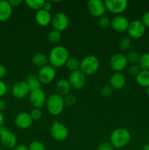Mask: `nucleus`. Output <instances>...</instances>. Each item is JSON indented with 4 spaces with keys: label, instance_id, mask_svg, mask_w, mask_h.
Returning a JSON list of instances; mask_svg holds the SVG:
<instances>
[{
    "label": "nucleus",
    "instance_id": "f257e3e1",
    "mask_svg": "<svg viewBox=\"0 0 149 150\" xmlns=\"http://www.w3.org/2000/svg\"><path fill=\"white\" fill-rule=\"evenodd\" d=\"M69 57L67 48L62 45H57L50 51L48 57V63L54 68H59L65 65Z\"/></svg>",
    "mask_w": 149,
    "mask_h": 150
},
{
    "label": "nucleus",
    "instance_id": "f03ea898",
    "mask_svg": "<svg viewBox=\"0 0 149 150\" xmlns=\"http://www.w3.org/2000/svg\"><path fill=\"white\" fill-rule=\"evenodd\" d=\"M131 139V133L127 129L118 127L112 130L110 136V142L116 149H121L129 144Z\"/></svg>",
    "mask_w": 149,
    "mask_h": 150
},
{
    "label": "nucleus",
    "instance_id": "7ed1b4c3",
    "mask_svg": "<svg viewBox=\"0 0 149 150\" xmlns=\"http://www.w3.org/2000/svg\"><path fill=\"white\" fill-rule=\"evenodd\" d=\"M64 98L57 93L53 94L47 98L46 106L48 113L53 116H58L64 110Z\"/></svg>",
    "mask_w": 149,
    "mask_h": 150
},
{
    "label": "nucleus",
    "instance_id": "20e7f679",
    "mask_svg": "<svg viewBox=\"0 0 149 150\" xmlns=\"http://www.w3.org/2000/svg\"><path fill=\"white\" fill-rule=\"evenodd\" d=\"M99 68V61L93 55H88L80 61V70L86 76L94 74Z\"/></svg>",
    "mask_w": 149,
    "mask_h": 150
},
{
    "label": "nucleus",
    "instance_id": "39448f33",
    "mask_svg": "<svg viewBox=\"0 0 149 150\" xmlns=\"http://www.w3.org/2000/svg\"><path fill=\"white\" fill-rule=\"evenodd\" d=\"M0 142L3 147L7 149H13L18 144V139L13 132L10 131L4 126L0 127Z\"/></svg>",
    "mask_w": 149,
    "mask_h": 150
},
{
    "label": "nucleus",
    "instance_id": "423d86ee",
    "mask_svg": "<svg viewBox=\"0 0 149 150\" xmlns=\"http://www.w3.org/2000/svg\"><path fill=\"white\" fill-rule=\"evenodd\" d=\"M50 134L53 139L63 142L69 136V130L64 125L58 121H54L50 129Z\"/></svg>",
    "mask_w": 149,
    "mask_h": 150
},
{
    "label": "nucleus",
    "instance_id": "0eeeda50",
    "mask_svg": "<svg viewBox=\"0 0 149 150\" xmlns=\"http://www.w3.org/2000/svg\"><path fill=\"white\" fill-rule=\"evenodd\" d=\"M47 96L45 92L42 89L31 91L29 95V102L31 105L35 108H41L45 105L47 101Z\"/></svg>",
    "mask_w": 149,
    "mask_h": 150
},
{
    "label": "nucleus",
    "instance_id": "6e6552de",
    "mask_svg": "<svg viewBox=\"0 0 149 150\" xmlns=\"http://www.w3.org/2000/svg\"><path fill=\"white\" fill-rule=\"evenodd\" d=\"M145 30L146 27L141 21L134 20L129 22L127 32L130 38L139 39L145 35Z\"/></svg>",
    "mask_w": 149,
    "mask_h": 150
},
{
    "label": "nucleus",
    "instance_id": "1a4fd4ad",
    "mask_svg": "<svg viewBox=\"0 0 149 150\" xmlns=\"http://www.w3.org/2000/svg\"><path fill=\"white\" fill-rule=\"evenodd\" d=\"M87 10L89 14L94 18H100L105 16L106 6L105 1L101 0H91L87 4Z\"/></svg>",
    "mask_w": 149,
    "mask_h": 150
},
{
    "label": "nucleus",
    "instance_id": "9d476101",
    "mask_svg": "<svg viewBox=\"0 0 149 150\" xmlns=\"http://www.w3.org/2000/svg\"><path fill=\"white\" fill-rule=\"evenodd\" d=\"M51 23L55 30L61 32L67 29V28L68 27L69 24H70V20H69L67 15L59 12L52 16Z\"/></svg>",
    "mask_w": 149,
    "mask_h": 150
},
{
    "label": "nucleus",
    "instance_id": "9b49d317",
    "mask_svg": "<svg viewBox=\"0 0 149 150\" xmlns=\"http://www.w3.org/2000/svg\"><path fill=\"white\" fill-rule=\"evenodd\" d=\"M56 72L54 67L50 64L39 68L37 76L42 84H49L55 79Z\"/></svg>",
    "mask_w": 149,
    "mask_h": 150
},
{
    "label": "nucleus",
    "instance_id": "f8f14e48",
    "mask_svg": "<svg viewBox=\"0 0 149 150\" xmlns=\"http://www.w3.org/2000/svg\"><path fill=\"white\" fill-rule=\"evenodd\" d=\"M68 81L72 88L78 90V89H82L86 84V75L80 70H75L70 73Z\"/></svg>",
    "mask_w": 149,
    "mask_h": 150
},
{
    "label": "nucleus",
    "instance_id": "ddd939ff",
    "mask_svg": "<svg viewBox=\"0 0 149 150\" xmlns=\"http://www.w3.org/2000/svg\"><path fill=\"white\" fill-rule=\"evenodd\" d=\"M110 66L115 73L121 72L127 66V60L126 56L123 54H115L110 59Z\"/></svg>",
    "mask_w": 149,
    "mask_h": 150
},
{
    "label": "nucleus",
    "instance_id": "4468645a",
    "mask_svg": "<svg viewBox=\"0 0 149 150\" xmlns=\"http://www.w3.org/2000/svg\"><path fill=\"white\" fill-rule=\"evenodd\" d=\"M106 9L112 13L120 15L128 6V1L126 0H106L105 1Z\"/></svg>",
    "mask_w": 149,
    "mask_h": 150
},
{
    "label": "nucleus",
    "instance_id": "2eb2a0df",
    "mask_svg": "<svg viewBox=\"0 0 149 150\" xmlns=\"http://www.w3.org/2000/svg\"><path fill=\"white\" fill-rule=\"evenodd\" d=\"M129 21L124 16L117 15L112 18L110 22V26L114 31L117 32H127L128 29Z\"/></svg>",
    "mask_w": 149,
    "mask_h": 150
},
{
    "label": "nucleus",
    "instance_id": "dca6fc26",
    "mask_svg": "<svg viewBox=\"0 0 149 150\" xmlns=\"http://www.w3.org/2000/svg\"><path fill=\"white\" fill-rule=\"evenodd\" d=\"M30 93V89L25 81H20L15 83L12 87V94L18 99H23Z\"/></svg>",
    "mask_w": 149,
    "mask_h": 150
},
{
    "label": "nucleus",
    "instance_id": "f3484780",
    "mask_svg": "<svg viewBox=\"0 0 149 150\" xmlns=\"http://www.w3.org/2000/svg\"><path fill=\"white\" fill-rule=\"evenodd\" d=\"M33 122V120L30 114L26 112H21L18 114L14 120V124L18 128L25 130L30 127Z\"/></svg>",
    "mask_w": 149,
    "mask_h": 150
},
{
    "label": "nucleus",
    "instance_id": "a211bd4d",
    "mask_svg": "<svg viewBox=\"0 0 149 150\" xmlns=\"http://www.w3.org/2000/svg\"><path fill=\"white\" fill-rule=\"evenodd\" d=\"M126 82H127V79L124 73L121 72H116L111 76L109 85L112 88V89L119 90L124 87Z\"/></svg>",
    "mask_w": 149,
    "mask_h": 150
},
{
    "label": "nucleus",
    "instance_id": "6ab92c4d",
    "mask_svg": "<svg viewBox=\"0 0 149 150\" xmlns=\"http://www.w3.org/2000/svg\"><path fill=\"white\" fill-rule=\"evenodd\" d=\"M35 20L36 22L41 26H47L51 23L52 16L50 12L41 9L36 12L35 14Z\"/></svg>",
    "mask_w": 149,
    "mask_h": 150
},
{
    "label": "nucleus",
    "instance_id": "aec40b11",
    "mask_svg": "<svg viewBox=\"0 0 149 150\" xmlns=\"http://www.w3.org/2000/svg\"><path fill=\"white\" fill-rule=\"evenodd\" d=\"M13 13V7L9 1H0V21H6L10 18Z\"/></svg>",
    "mask_w": 149,
    "mask_h": 150
},
{
    "label": "nucleus",
    "instance_id": "412c9836",
    "mask_svg": "<svg viewBox=\"0 0 149 150\" xmlns=\"http://www.w3.org/2000/svg\"><path fill=\"white\" fill-rule=\"evenodd\" d=\"M71 88V85L67 79H60L56 84V93L62 96L63 98L70 94Z\"/></svg>",
    "mask_w": 149,
    "mask_h": 150
},
{
    "label": "nucleus",
    "instance_id": "4be33fe9",
    "mask_svg": "<svg viewBox=\"0 0 149 150\" xmlns=\"http://www.w3.org/2000/svg\"><path fill=\"white\" fill-rule=\"evenodd\" d=\"M25 81H26V84L29 86L30 92L31 91L36 90V89H41L42 83H41L37 75H35L34 73L29 74L26 76Z\"/></svg>",
    "mask_w": 149,
    "mask_h": 150
},
{
    "label": "nucleus",
    "instance_id": "5701e85b",
    "mask_svg": "<svg viewBox=\"0 0 149 150\" xmlns=\"http://www.w3.org/2000/svg\"><path fill=\"white\" fill-rule=\"evenodd\" d=\"M32 62L34 66L42 68L48 64V58L45 54L42 53H37L32 57Z\"/></svg>",
    "mask_w": 149,
    "mask_h": 150
},
{
    "label": "nucleus",
    "instance_id": "b1692460",
    "mask_svg": "<svg viewBox=\"0 0 149 150\" xmlns=\"http://www.w3.org/2000/svg\"><path fill=\"white\" fill-rule=\"evenodd\" d=\"M136 81L140 86L148 88L149 86V70H140L136 76Z\"/></svg>",
    "mask_w": 149,
    "mask_h": 150
},
{
    "label": "nucleus",
    "instance_id": "393cba45",
    "mask_svg": "<svg viewBox=\"0 0 149 150\" xmlns=\"http://www.w3.org/2000/svg\"><path fill=\"white\" fill-rule=\"evenodd\" d=\"M80 61L74 57H70L66 62L65 66L71 72L75 71V70H80Z\"/></svg>",
    "mask_w": 149,
    "mask_h": 150
},
{
    "label": "nucleus",
    "instance_id": "a878e982",
    "mask_svg": "<svg viewBox=\"0 0 149 150\" xmlns=\"http://www.w3.org/2000/svg\"><path fill=\"white\" fill-rule=\"evenodd\" d=\"M25 3L26 6L30 9L38 11L42 9L45 4V1L43 0H26Z\"/></svg>",
    "mask_w": 149,
    "mask_h": 150
},
{
    "label": "nucleus",
    "instance_id": "bb28decb",
    "mask_svg": "<svg viewBox=\"0 0 149 150\" xmlns=\"http://www.w3.org/2000/svg\"><path fill=\"white\" fill-rule=\"evenodd\" d=\"M138 66L141 70H149V53H145L140 56Z\"/></svg>",
    "mask_w": 149,
    "mask_h": 150
},
{
    "label": "nucleus",
    "instance_id": "cd10ccee",
    "mask_svg": "<svg viewBox=\"0 0 149 150\" xmlns=\"http://www.w3.org/2000/svg\"><path fill=\"white\" fill-rule=\"evenodd\" d=\"M61 38V33L58 31L55 30V29L50 31L48 34V40L51 43H57V42H59Z\"/></svg>",
    "mask_w": 149,
    "mask_h": 150
},
{
    "label": "nucleus",
    "instance_id": "c85d7f7f",
    "mask_svg": "<svg viewBox=\"0 0 149 150\" xmlns=\"http://www.w3.org/2000/svg\"><path fill=\"white\" fill-rule=\"evenodd\" d=\"M131 45V38L129 37H123L121 38L118 42V46L119 48L122 51H127L129 49Z\"/></svg>",
    "mask_w": 149,
    "mask_h": 150
},
{
    "label": "nucleus",
    "instance_id": "c756f323",
    "mask_svg": "<svg viewBox=\"0 0 149 150\" xmlns=\"http://www.w3.org/2000/svg\"><path fill=\"white\" fill-rule=\"evenodd\" d=\"M126 58H127V62L130 63L131 64H134L136 63H138L139 59H140V56L139 55L138 52L136 51H129L127 54Z\"/></svg>",
    "mask_w": 149,
    "mask_h": 150
},
{
    "label": "nucleus",
    "instance_id": "7c9ffc66",
    "mask_svg": "<svg viewBox=\"0 0 149 150\" xmlns=\"http://www.w3.org/2000/svg\"><path fill=\"white\" fill-rule=\"evenodd\" d=\"M29 150H46V147L42 142L39 141H34L29 145Z\"/></svg>",
    "mask_w": 149,
    "mask_h": 150
},
{
    "label": "nucleus",
    "instance_id": "2f4dec72",
    "mask_svg": "<svg viewBox=\"0 0 149 150\" xmlns=\"http://www.w3.org/2000/svg\"><path fill=\"white\" fill-rule=\"evenodd\" d=\"M110 22L111 21L106 16H102V17L99 18V19H98V24L100 27L103 28V29H106V28L109 27L110 26Z\"/></svg>",
    "mask_w": 149,
    "mask_h": 150
},
{
    "label": "nucleus",
    "instance_id": "473e14b6",
    "mask_svg": "<svg viewBox=\"0 0 149 150\" xmlns=\"http://www.w3.org/2000/svg\"><path fill=\"white\" fill-rule=\"evenodd\" d=\"M76 101H77L76 97L74 95H71V94H69V95L64 97V105H67V106H72L76 103Z\"/></svg>",
    "mask_w": 149,
    "mask_h": 150
},
{
    "label": "nucleus",
    "instance_id": "72a5a7b5",
    "mask_svg": "<svg viewBox=\"0 0 149 150\" xmlns=\"http://www.w3.org/2000/svg\"><path fill=\"white\" fill-rule=\"evenodd\" d=\"M29 114H30L31 117H32V119L34 121V120H38L39 119H41V117L42 116V112L41 111V109H39V108H34L31 111V112L29 113Z\"/></svg>",
    "mask_w": 149,
    "mask_h": 150
},
{
    "label": "nucleus",
    "instance_id": "f704fd0d",
    "mask_svg": "<svg viewBox=\"0 0 149 150\" xmlns=\"http://www.w3.org/2000/svg\"><path fill=\"white\" fill-rule=\"evenodd\" d=\"M100 93L104 97L110 96L112 93V88L110 85H105L101 88Z\"/></svg>",
    "mask_w": 149,
    "mask_h": 150
},
{
    "label": "nucleus",
    "instance_id": "c9c22d12",
    "mask_svg": "<svg viewBox=\"0 0 149 150\" xmlns=\"http://www.w3.org/2000/svg\"><path fill=\"white\" fill-rule=\"evenodd\" d=\"M140 70H140V67L138 66V64H131V65H130V67H129V69H128V73H129V74L131 75V76H135L136 77V76L138 74L139 72H140Z\"/></svg>",
    "mask_w": 149,
    "mask_h": 150
},
{
    "label": "nucleus",
    "instance_id": "e433bc0d",
    "mask_svg": "<svg viewBox=\"0 0 149 150\" xmlns=\"http://www.w3.org/2000/svg\"><path fill=\"white\" fill-rule=\"evenodd\" d=\"M96 150H114V147L110 142H102L99 144Z\"/></svg>",
    "mask_w": 149,
    "mask_h": 150
},
{
    "label": "nucleus",
    "instance_id": "4c0bfd02",
    "mask_svg": "<svg viewBox=\"0 0 149 150\" xmlns=\"http://www.w3.org/2000/svg\"><path fill=\"white\" fill-rule=\"evenodd\" d=\"M7 92V84L3 81L2 80H0V98L3 97L6 95Z\"/></svg>",
    "mask_w": 149,
    "mask_h": 150
},
{
    "label": "nucleus",
    "instance_id": "58836bf2",
    "mask_svg": "<svg viewBox=\"0 0 149 150\" xmlns=\"http://www.w3.org/2000/svg\"><path fill=\"white\" fill-rule=\"evenodd\" d=\"M142 22L145 27L149 28V12H146L142 18Z\"/></svg>",
    "mask_w": 149,
    "mask_h": 150
},
{
    "label": "nucleus",
    "instance_id": "ea45409f",
    "mask_svg": "<svg viewBox=\"0 0 149 150\" xmlns=\"http://www.w3.org/2000/svg\"><path fill=\"white\" fill-rule=\"evenodd\" d=\"M6 72H7V70H6L5 66L3 65L2 64H0V80H1L4 77Z\"/></svg>",
    "mask_w": 149,
    "mask_h": 150
},
{
    "label": "nucleus",
    "instance_id": "a19ab883",
    "mask_svg": "<svg viewBox=\"0 0 149 150\" xmlns=\"http://www.w3.org/2000/svg\"><path fill=\"white\" fill-rule=\"evenodd\" d=\"M52 8H53V5L52 4H51V2H50V1H45V4H44L43 7H42L43 10H46V11L48 12H50L51 10H52Z\"/></svg>",
    "mask_w": 149,
    "mask_h": 150
},
{
    "label": "nucleus",
    "instance_id": "79ce46f5",
    "mask_svg": "<svg viewBox=\"0 0 149 150\" xmlns=\"http://www.w3.org/2000/svg\"><path fill=\"white\" fill-rule=\"evenodd\" d=\"M9 2H10V5L13 7H18V6L22 3V1L21 0H10Z\"/></svg>",
    "mask_w": 149,
    "mask_h": 150
},
{
    "label": "nucleus",
    "instance_id": "37998d69",
    "mask_svg": "<svg viewBox=\"0 0 149 150\" xmlns=\"http://www.w3.org/2000/svg\"><path fill=\"white\" fill-rule=\"evenodd\" d=\"M7 107V103H6L5 101L2 99H0V112H2L3 111H4Z\"/></svg>",
    "mask_w": 149,
    "mask_h": 150
},
{
    "label": "nucleus",
    "instance_id": "c03bdc74",
    "mask_svg": "<svg viewBox=\"0 0 149 150\" xmlns=\"http://www.w3.org/2000/svg\"><path fill=\"white\" fill-rule=\"evenodd\" d=\"M13 150H29V147L24 144H18L13 149Z\"/></svg>",
    "mask_w": 149,
    "mask_h": 150
},
{
    "label": "nucleus",
    "instance_id": "a18cd8bd",
    "mask_svg": "<svg viewBox=\"0 0 149 150\" xmlns=\"http://www.w3.org/2000/svg\"><path fill=\"white\" fill-rule=\"evenodd\" d=\"M4 116H3L2 113L0 112V127L4 126Z\"/></svg>",
    "mask_w": 149,
    "mask_h": 150
},
{
    "label": "nucleus",
    "instance_id": "49530a36",
    "mask_svg": "<svg viewBox=\"0 0 149 150\" xmlns=\"http://www.w3.org/2000/svg\"><path fill=\"white\" fill-rule=\"evenodd\" d=\"M141 150H149V144H146L143 145Z\"/></svg>",
    "mask_w": 149,
    "mask_h": 150
},
{
    "label": "nucleus",
    "instance_id": "de8ad7c7",
    "mask_svg": "<svg viewBox=\"0 0 149 150\" xmlns=\"http://www.w3.org/2000/svg\"><path fill=\"white\" fill-rule=\"evenodd\" d=\"M146 92H147V95L149 98V86L147 88V89H146Z\"/></svg>",
    "mask_w": 149,
    "mask_h": 150
},
{
    "label": "nucleus",
    "instance_id": "09e8293b",
    "mask_svg": "<svg viewBox=\"0 0 149 150\" xmlns=\"http://www.w3.org/2000/svg\"><path fill=\"white\" fill-rule=\"evenodd\" d=\"M0 150H4V149H1V148H0Z\"/></svg>",
    "mask_w": 149,
    "mask_h": 150
},
{
    "label": "nucleus",
    "instance_id": "8fccbe9b",
    "mask_svg": "<svg viewBox=\"0 0 149 150\" xmlns=\"http://www.w3.org/2000/svg\"><path fill=\"white\" fill-rule=\"evenodd\" d=\"M148 142H149V135H148ZM149 144V143H148Z\"/></svg>",
    "mask_w": 149,
    "mask_h": 150
}]
</instances>
